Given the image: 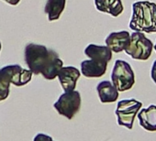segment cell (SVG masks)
<instances>
[{"label":"cell","mask_w":156,"mask_h":141,"mask_svg":"<svg viewBox=\"0 0 156 141\" xmlns=\"http://www.w3.org/2000/svg\"><path fill=\"white\" fill-rule=\"evenodd\" d=\"M24 60L33 74H41L46 80H54L63 65L59 54L47 47L29 43L25 47Z\"/></svg>","instance_id":"obj_1"},{"label":"cell","mask_w":156,"mask_h":141,"mask_svg":"<svg viewBox=\"0 0 156 141\" xmlns=\"http://www.w3.org/2000/svg\"><path fill=\"white\" fill-rule=\"evenodd\" d=\"M129 29L137 32H156V4L147 0L134 2Z\"/></svg>","instance_id":"obj_2"},{"label":"cell","mask_w":156,"mask_h":141,"mask_svg":"<svg viewBox=\"0 0 156 141\" xmlns=\"http://www.w3.org/2000/svg\"><path fill=\"white\" fill-rule=\"evenodd\" d=\"M111 81L119 92H125L133 87L135 74L129 62L122 60L115 61L111 74Z\"/></svg>","instance_id":"obj_3"},{"label":"cell","mask_w":156,"mask_h":141,"mask_svg":"<svg viewBox=\"0 0 156 141\" xmlns=\"http://www.w3.org/2000/svg\"><path fill=\"white\" fill-rule=\"evenodd\" d=\"M124 50L133 60H147L153 50V43L142 32L134 31L130 34L129 42Z\"/></svg>","instance_id":"obj_4"},{"label":"cell","mask_w":156,"mask_h":141,"mask_svg":"<svg viewBox=\"0 0 156 141\" xmlns=\"http://www.w3.org/2000/svg\"><path fill=\"white\" fill-rule=\"evenodd\" d=\"M81 95L78 91H70L62 94L54 103L53 107L59 115L71 120L80 110Z\"/></svg>","instance_id":"obj_5"},{"label":"cell","mask_w":156,"mask_h":141,"mask_svg":"<svg viewBox=\"0 0 156 141\" xmlns=\"http://www.w3.org/2000/svg\"><path fill=\"white\" fill-rule=\"evenodd\" d=\"M142 107V103L134 99H123L117 105L115 114L118 117L119 126H125L128 129H132L134 119Z\"/></svg>","instance_id":"obj_6"},{"label":"cell","mask_w":156,"mask_h":141,"mask_svg":"<svg viewBox=\"0 0 156 141\" xmlns=\"http://www.w3.org/2000/svg\"><path fill=\"white\" fill-rule=\"evenodd\" d=\"M1 74L5 79L18 87L24 86L31 81L32 73L30 70L23 69L19 64L8 65L1 69Z\"/></svg>","instance_id":"obj_7"},{"label":"cell","mask_w":156,"mask_h":141,"mask_svg":"<svg viewBox=\"0 0 156 141\" xmlns=\"http://www.w3.org/2000/svg\"><path fill=\"white\" fill-rule=\"evenodd\" d=\"M81 75L80 70L73 66L62 67L57 77L64 92L73 91L76 87V83Z\"/></svg>","instance_id":"obj_8"},{"label":"cell","mask_w":156,"mask_h":141,"mask_svg":"<svg viewBox=\"0 0 156 141\" xmlns=\"http://www.w3.org/2000/svg\"><path fill=\"white\" fill-rule=\"evenodd\" d=\"M81 73L87 78H100L102 77L108 69V62L91 59L83 60L80 64Z\"/></svg>","instance_id":"obj_9"},{"label":"cell","mask_w":156,"mask_h":141,"mask_svg":"<svg viewBox=\"0 0 156 141\" xmlns=\"http://www.w3.org/2000/svg\"><path fill=\"white\" fill-rule=\"evenodd\" d=\"M130 39V34L127 30H122L119 32H111L105 40L106 45L111 50L112 52L119 53L123 51Z\"/></svg>","instance_id":"obj_10"},{"label":"cell","mask_w":156,"mask_h":141,"mask_svg":"<svg viewBox=\"0 0 156 141\" xmlns=\"http://www.w3.org/2000/svg\"><path fill=\"white\" fill-rule=\"evenodd\" d=\"M94 2L99 12L109 14L114 18L119 17L124 11L121 0H94Z\"/></svg>","instance_id":"obj_11"},{"label":"cell","mask_w":156,"mask_h":141,"mask_svg":"<svg viewBox=\"0 0 156 141\" xmlns=\"http://www.w3.org/2000/svg\"><path fill=\"white\" fill-rule=\"evenodd\" d=\"M97 92L102 104L114 103L119 98V91L109 81H102L97 86Z\"/></svg>","instance_id":"obj_12"},{"label":"cell","mask_w":156,"mask_h":141,"mask_svg":"<svg viewBox=\"0 0 156 141\" xmlns=\"http://www.w3.org/2000/svg\"><path fill=\"white\" fill-rule=\"evenodd\" d=\"M140 126L146 131H156V105H151L138 114Z\"/></svg>","instance_id":"obj_13"},{"label":"cell","mask_w":156,"mask_h":141,"mask_svg":"<svg viewBox=\"0 0 156 141\" xmlns=\"http://www.w3.org/2000/svg\"><path fill=\"white\" fill-rule=\"evenodd\" d=\"M85 54L90 59L103 60L108 63L112 59V51L107 46L89 44L85 49Z\"/></svg>","instance_id":"obj_14"},{"label":"cell","mask_w":156,"mask_h":141,"mask_svg":"<svg viewBox=\"0 0 156 141\" xmlns=\"http://www.w3.org/2000/svg\"><path fill=\"white\" fill-rule=\"evenodd\" d=\"M66 5V0H47L44 12L48 15L49 21H55L60 19Z\"/></svg>","instance_id":"obj_15"},{"label":"cell","mask_w":156,"mask_h":141,"mask_svg":"<svg viewBox=\"0 0 156 141\" xmlns=\"http://www.w3.org/2000/svg\"><path fill=\"white\" fill-rule=\"evenodd\" d=\"M10 93V84L5 79L0 69V102L6 100Z\"/></svg>","instance_id":"obj_16"},{"label":"cell","mask_w":156,"mask_h":141,"mask_svg":"<svg viewBox=\"0 0 156 141\" xmlns=\"http://www.w3.org/2000/svg\"><path fill=\"white\" fill-rule=\"evenodd\" d=\"M33 141H54V140L49 135H46L43 133H39L34 136Z\"/></svg>","instance_id":"obj_17"},{"label":"cell","mask_w":156,"mask_h":141,"mask_svg":"<svg viewBox=\"0 0 156 141\" xmlns=\"http://www.w3.org/2000/svg\"><path fill=\"white\" fill-rule=\"evenodd\" d=\"M151 77L152 81L156 84V60L153 61L151 69Z\"/></svg>","instance_id":"obj_18"},{"label":"cell","mask_w":156,"mask_h":141,"mask_svg":"<svg viewBox=\"0 0 156 141\" xmlns=\"http://www.w3.org/2000/svg\"><path fill=\"white\" fill-rule=\"evenodd\" d=\"M6 3H8L9 5H11V6H17L20 2V0H3Z\"/></svg>","instance_id":"obj_19"},{"label":"cell","mask_w":156,"mask_h":141,"mask_svg":"<svg viewBox=\"0 0 156 141\" xmlns=\"http://www.w3.org/2000/svg\"><path fill=\"white\" fill-rule=\"evenodd\" d=\"M1 49H2V44H1V41H0V51H1Z\"/></svg>","instance_id":"obj_20"},{"label":"cell","mask_w":156,"mask_h":141,"mask_svg":"<svg viewBox=\"0 0 156 141\" xmlns=\"http://www.w3.org/2000/svg\"><path fill=\"white\" fill-rule=\"evenodd\" d=\"M153 49H154V50H155V51H156V43H155V45L153 46Z\"/></svg>","instance_id":"obj_21"}]
</instances>
